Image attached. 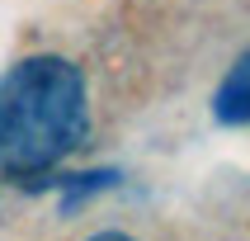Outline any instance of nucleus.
Returning a JSON list of instances; mask_svg holds the SVG:
<instances>
[{
	"mask_svg": "<svg viewBox=\"0 0 250 241\" xmlns=\"http://www.w3.org/2000/svg\"><path fill=\"white\" fill-rule=\"evenodd\" d=\"M85 81L66 57H28L0 81V166L42 175L85 142Z\"/></svg>",
	"mask_w": 250,
	"mask_h": 241,
	"instance_id": "obj_1",
	"label": "nucleus"
},
{
	"mask_svg": "<svg viewBox=\"0 0 250 241\" xmlns=\"http://www.w3.org/2000/svg\"><path fill=\"white\" fill-rule=\"evenodd\" d=\"M212 113H217L222 123H231V128L250 123V52L236 57V66L227 71V81L217 85V95H212Z\"/></svg>",
	"mask_w": 250,
	"mask_h": 241,
	"instance_id": "obj_2",
	"label": "nucleus"
},
{
	"mask_svg": "<svg viewBox=\"0 0 250 241\" xmlns=\"http://www.w3.org/2000/svg\"><path fill=\"white\" fill-rule=\"evenodd\" d=\"M90 241H132V237H123V232H99V237H90Z\"/></svg>",
	"mask_w": 250,
	"mask_h": 241,
	"instance_id": "obj_3",
	"label": "nucleus"
}]
</instances>
